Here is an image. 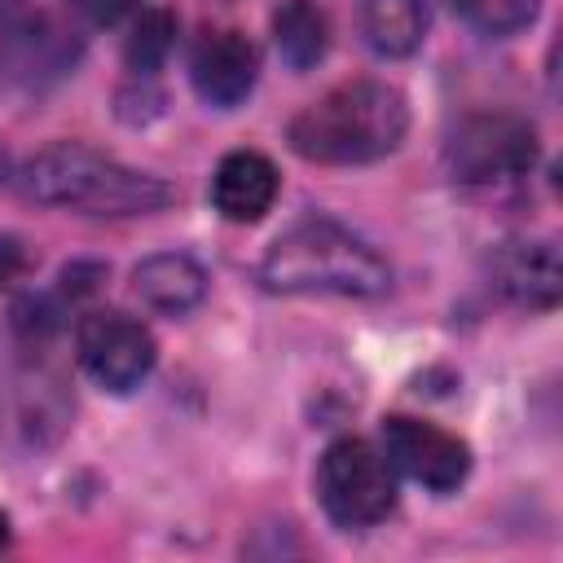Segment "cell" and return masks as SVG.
Here are the masks:
<instances>
[{
	"label": "cell",
	"mask_w": 563,
	"mask_h": 563,
	"mask_svg": "<svg viewBox=\"0 0 563 563\" xmlns=\"http://www.w3.org/2000/svg\"><path fill=\"white\" fill-rule=\"evenodd\" d=\"M409 132V106L391 84L378 79H352L330 88L325 97L308 101L290 128L286 141L308 163L352 167V163H378L387 158Z\"/></svg>",
	"instance_id": "cell-1"
},
{
	"label": "cell",
	"mask_w": 563,
	"mask_h": 563,
	"mask_svg": "<svg viewBox=\"0 0 563 563\" xmlns=\"http://www.w3.org/2000/svg\"><path fill=\"white\" fill-rule=\"evenodd\" d=\"M18 189L31 202L70 207L88 216H145L172 202L167 180L123 167L119 158L79 141H53L31 154L18 172Z\"/></svg>",
	"instance_id": "cell-2"
},
{
	"label": "cell",
	"mask_w": 563,
	"mask_h": 563,
	"mask_svg": "<svg viewBox=\"0 0 563 563\" xmlns=\"http://www.w3.org/2000/svg\"><path fill=\"white\" fill-rule=\"evenodd\" d=\"M260 282L277 295L374 299L391 286V268L365 238H356L339 220L312 216L290 224L268 246V255L260 260Z\"/></svg>",
	"instance_id": "cell-3"
},
{
	"label": "cell",
	"mask_w": 563,
	"mask_h": 563,
	"mask_svg": "<svg viewBox=\"0 0 563 563\" xmlns=\"http://www.w3.org/2000/svg\"><path fill=\"white\" fill-rule=\"evenodd\" d=\"M317 497L339 528H369L387 519L396 506V479L383 449L361 435L334 440L317 462Z\"/></svg>",
	"instance_id": "cell-4"
},
{
	"label": "cell",
	"mask_w": 563,
	"mask_h": 563,
	"mask_svg": "<svg viewBox=\"0 0 563 563\" xmlns=\"http://www.w3.org/2000/svg\"><path fill=\"white\" fill-rule=\"evenodd\" d=\"M444 158L457 185H506L532 172L537 132L519 114H475L453 132Z\"/></svg>",
	"instance_id": "cell-5"
},
{
	"label": "cell",
	"mask_w": 563,
	"mask_h": 563,
	"mask_svg": "<svg viewBox=\"0 0 563 563\" xmlns=\"http://www.w3.org/2000/svg\"><path fill=\"white\" fill-rule=\"evenodd\" d=\"M75 352H79L84 374L106 391L141 387V378L154 369V356H158L154 334L119 308L84 312L75 325Z\"/></svg>",
	"instance_id": "cell-6"
},
{
	"label": "cell",
	"mask_w": 563,
	"mask_h": 563,
	"mask_svg": "<svg viewBox=\"0 0 563 563\" xmlns=\"http://www.w3.org/2000/svg\"><path fill=\"white\" fill-rule=\"evenodd\" d=\"M383 457L391 471L409 475L413 484H422L431 493H453L471 471L466 440H457L453 431H444L435 422L409 418V413L383 418Z\"/></svg>",
	"instance_id": "cell-7"
},
{
	"label": "cell",
	"mask_w": 563,
	"mask_h": 563,
	"mask_svg": "<svg viewBox=\"0 0 563 563\" xmlns=\"http://www.w3.org/2000/svg\"><path fill=\"white\" fill-rule=\"evenodd\" d=\"M493 290L515 308H554L563 295V264L545 238H510L488 260Z\"/></svg>",
	"instance_id": "cell-8"
},
{
	"label": "cell",
	"mask_w": 563,
	"mask_h": 563,
	"mask_svg": "<svg viewBox=\"0 0 563 563\" xmlns=\"http://www.w3.org/2000/svg\"><path fill=\"white\" fill-rule=\"evenodd\" d=\"M255 70H260V53L233 26L202 31L198 44H194V53H189V79H194L198 97L211 101V106H220V110L238 106L255 88Z\"/></svg>",
	"instance_id": "cell-9"
},
{
	"label": "cell",
	"mask_w": 563,
	"mask_h": 563,
	"mask_svg": "<svg viewBox=\"0 0 563 563\" xmlns=\"http://www.w3.org/2000/svg\"><path fill=\"white\" fill-rule=\"evenodd\" d=\"M277 167L260 150H233L211 176V207L233 224H255L277 198Z\"/></svg>",
	"instance_id": "cell-10"
},
{
	"label": "cell",
	"mask_w": 563,
	"mask_h": 563,
	"mask_svg": "<svg viewBox=\"0 0 563 563\" xmlns=\"http://www.w3.org/2000/svg\"><path fill=\"white\" fill-rule=\"evenodd\" d=\"M132 290L145 308H154L163 317H185L189 308L202 303L207 273L198 260H189L180 251H158L132 268Z\"/></svg>",
	"instance_id": "cell-11"
},
{
	"label": "cell",
	"mask_w": 563,
	"mask_h": 563,
	"mask_svg": "<svg viewBox=\"0 0 563 563\" xmlns=\"http://www.w3.org/2000/svg\"><path fill=\"white\" fill-rule=\"evenodd\" d=\"M361 35L378 57H409L427 35V0H361Z\"/></svg>",
	"instance_id": "cell-12"
},
{
	"label": "cell",
	"mask_w": 563,
	"mask_h": 563,
	"mask_svg": "<svg viewBox=\"0 0 563 563\" xmlns=\"http://www.w3.org/2000/svg\"><path fill=\"white\" fill-rule=\"evenodd\" d=\"M273 44L286 66L308 70L325 57L330 44V18L317 0H282L273 9Z\"/></svg>",
	"instance_id": "cell-13"
},
{
	"label": "cell",
	"mask_w": 563,
	"mask_h": 563,
	"mask_svg": "<svg viewBox=\"0 0 563 563\" xmlns=\"http://www.w3.org/2000/svg\"><path fill=\"white\" fill-rule=\"evenodd\" d=\"M172 35H176V18L167 13V9H150V13H141V22L132 26V35H128V70L132 75H154L158 66H163V57H167V48H172Z\"/></svg>",
	"instance_id": "cell-14"
},
{
	"label": "cell",
	"mask_w": 563,
	"mask_h": 563,
	"mask_svg": "<svg viewBox=\"0 0 563 563\" xmlns=\"http://www.w3.org/2000/svg\"><path fill=\"white\" fill-rule=\"evenodd\" d=\"M449 9L484 35H510L537 18L541 0H449Z\"/></svg>",
	"instance_id": "cell-15"
},
{
	"label": "cell",
	"mask_w": 563,
	"mask_h": 563,
	"mask_svg": "<svg viewBox=\"0 0 563 563\" xmlns=\"http://www.w3.org/2000/svg\"><path fill=\"white\" fill-rule=\"evenodd\" d=\"M26 251H22V242L18 238H0V286L4 282H13L18 273H26Z\"/></svg>",
	"instance_id": "cell-16"
},
{
	"label": "cell",
	"mask_w": 563,
	"mask_h": 563,
	"mask_svg": "<svg viewBox=\"0 0 563 563\" xmlns=\"http://www.w3.org/2000/svg\"><path fill=\"white\" fill-rule=\"evenodd\" d=\"M136 0H75L79 13H88L92 22H119Z\"/></svg>",
	"instance_id": "cell-17"
},
{
	"label": "cell",
	"mask_w": 563,
	"mask_h": 563,
	"mask_svg": "<svg viewBox=\"0 0 563 563\" xmlns=\"http://www.w3.org/2000/svg\"><path fill=\"white\" fill-rule=\"evenodd\" d=\"M4 545H9V519L0 515V550H4Z\"/></svg>",
	"instance_id": "cell-18"
},
{
	"label": "cell",
	"mask_w": 563,
	"mask_h": 563,
	"mask_svg": "<svg viewBox=\"0 0 563 563\" xmlns=\"http://www.w3.org/2000/svg\"><path fill=\"white\" fill-rule=\"evenodd\" d=\"M13 4H18V0H0V13H9V9H13Z\"/></svg>",
	"instance_id": "cell-19"
},
{
	"label": "cell",
	"mask_w": 563,
	"mask_h": 563,
	"mask_svg": "<svg viewBox=\"0 0 563 563\" xmlns=\"http://www.w3.org/2000/svg\"><path fill=\"white\" fill-rule=\"evenodd\" d=\"M0 172H4V158H0Z\"/></svg>",
	"instance_id": "cell-20"
}]
</instances>
